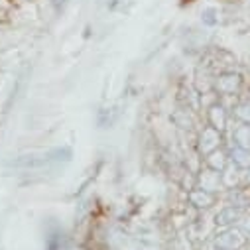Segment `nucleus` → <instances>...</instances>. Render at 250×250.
Here are the masks:
<instances>
[{
	"mask_svg": "<svg viewBox=\"0 0 250 250\" xmlns=\"http://www.w3.org/2000/svg\"><path fill=\"white\" fill-rule=\"evenodd\" d=\"M215 244L223 250H236L244 244V232L238 229H227L221 234H217Z\"/></svg>",
	"mask_w": 250,
	"mask_h": 250,
	"instance_id": "f257e3e1",
	"label": "nucleus"
},
{
	"mask_svg": "<svg viewBox=\"0 0 250 250\" xmlns=\"http://www.w3.org/2000/svg\"><path fill=\"white\" fill-rule=\"evenodd\" d=\"M219 140H221V138H219V130H215L213 126L205 128L203 134H201V144H199L201 152H203V154L215 152V150L219 148Z\"/></svg>",
	"mask_w": 250,
	"mask_h": 250,
	"instance_id": "f03ea898",
	"label": "nucleus"
},
{
	"mask_svg": "<svg viewBox=\"0 0 250 250\" xmlns=\"http://www.w3.org/2000/svg\"><path fill=\"white\" fill-rule=\"evenodd\" d=\"M238 85H240V77L234 75V73H225V75H221V77L217 79V89H219V93H223V95L234 93V91L238 89Z\"/></svg>",
	"mask_w": 250,
	"mask_h": 250,
	"instance_id": "7ed1b4c3",
	"label": "nucleus"
},
{
	"mask_svg": "<svg viewBox=\"0 0 250 250\" xmlns=\"http://www.w3.org/2000/svg\"><path fill=\"white\" fill-rule=\"evenodd\" d=\"M240 219H242V209H240V207H227V209H223V211L217 215L215 223L221 225V227H229V225L238 223Z\"/></svg>",
	"mask_w": 250,
	"mask_h": 250,
	"instance_id": "20e7f679",
	"label": "nucleus"
},
{
	"mask_svg": "<svg viewBox=\"0 0 250 250\" xmlns=\"http://www.w3.org/2000/svg\"><path fill=\"white\" fill-rule=\"evenodd\" d=\"M189 201L195 205V207H209L213 203V195L211 191L203 189V187H199V189H193L189 193Z\"/></svg>",
	"mask_w": 250,
	"mask_h": 250,
	"instance_id": "39448f33",
	"label": "nucleus"
},
{
	"mask_svg": "<svg viewBox=\"0 0 250 250\" xmlns=\"http://www.w3.org/2000/svg\"><path fill=\"white\" fill-rule=\"evenodd\" d=\"M219 171H215V169H209V171H203L201 173V187L203 189H207V191H215V189H219Z\"/></svg>",
	"mask_w": 250,
	"mask_h": 250,
	"instance_id": "423d86ee",
	"label": "nucleus"
},
{
	"mask_svg": "<svg viewBox=\"0 0 250 250\" xmlns=\"http://www.w3.org/2000/svg\"><path fill=\"white\" fill-rule=\"evenodd\" d=\"M209 120H211V126L215 130H223L225 124H227V114H225L223 106H213L209 110Z\"/></svg>",
	"mask_w": 250,
	"mask_h": 250,
	"instance_id": "0eeeda50",
	"label": "nucleus"
},
{
	"mask_svg": "<svg viewBox=\"0 0 250 250\" xmlns=\"http://www.w3.org/2000/svg\"><path fill=\"white\" fill-rule=\"evenodd\" d=\"M234 142L238 148H244V150H250V126L248 124H244V126H238L232 134Z\"/></svg>",
	"mask_w": 250,
	"mask_h": 250,
	"instance_id": "6e6552de",
	"label": "nucleus"
},
{
	"mask_svg": "<svg viewBox=\"0 0 250 250\" xmlns=\"http://www.w3.org/2000/svg\"><path fill=\"white\" fill-rule=\"evenodd\" d=\"M230 158H232V162L236 164V166H240V167H250V150H244V148H234L232 150V154H230Z\"/></svg>",
	"mask_w": 250,
	"mask_h": 250,
	"instance_id": "1a4fd4ad",
	"label": "nucleus"
},
{
	"mask_svg": "<svg viewBox=\"0 0 250 250\" xmlns=\"http://www.w3.org/2000/svg\"><path fill=\"white\" fill-rule=\"evenodd\" d=\"M207 162H209L211 169L221 171V169H225V166H227V156H225L223 152H217V150H215V152H211V154H209Z\"/></svg>",
	"mask_w": 250,
	"mask_h": 250,
	"instance_id": "9d476101",
	"label": "nucleus"
},
{
	"mask_svg": "<svg viewBox=\"0 0 250 250\" xmlns=\"http://www.w3.org/2000/svg\"><path fill=\"white\" fill-rule=\"evenodd\" d=\"M236 114H238V118H242L244 122L250 124V104H240L236 108Z\"/></svg>",
	"mask_w": 250,
	"mask_h": 250,
	"instance_id": "9b49d317",
	"label": "nucleus"
},
{
	"mask_svg": "<svg viewBox=\"0 0 250 250\" xmlns=\"http://www.w3.org/2000/svg\"><path fill=\"white\" fill-rule=\"evenodd\" d=\"M246 181H248V183H250V169H248V171H246Z\"/></svg>",
	"mask_w": 250,
	"mask_h": 250,
	"instance_id": "f8f14e48",
	"label": "nucleus"
}]
</instances>
